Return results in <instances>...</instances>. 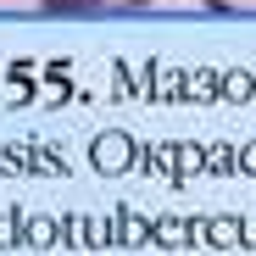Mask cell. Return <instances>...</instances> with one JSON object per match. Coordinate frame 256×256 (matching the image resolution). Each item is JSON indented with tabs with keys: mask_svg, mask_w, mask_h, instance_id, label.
Segmentation results:
<instances>
[{
	"mask_svg": "<svg viewBox=\"0 0 256 256\" xmlns=\"http://www.w3.org/2000/svg\"><path fill=\"white\" fill-rule=\"evenodd\" d=\"M122 6H150V0H122Z\"/></svg>",
	"mask_w": 256,
	"mask_h": 256,
	"instance_id": "obj_3",
	"label": "cell"
},
{
	"mask_svg": "<svg viewBox=\"0 0 256 256\" xmlns=\"http://www.w3.org/2000/svg\"><path fill=\"white\" fill-rule=\"evenodd\" d=\"M39 12H50V17H90V12H106V0H39Z\"/></svg>",
	"mask_w": 256,
	"mask_h": 256,
	"instance_id": "obj_1",
	"label": "cell"
},
{
	"mask_svg": "<svg viewBox=\"0 0 256 256\" xmlns=\"http://www.w3.org/2000/svg\"><path fill=\"white\" fill-rule=\"evenodd\" d=\"M195 6H206V12H218V17H223V12H228V0H195Z\"/></svg>",
	"mask_w": 256,
	"mask_h": 256,
	"instance_id": "obj_2",
	"label": "cell"
}]
</instances>
